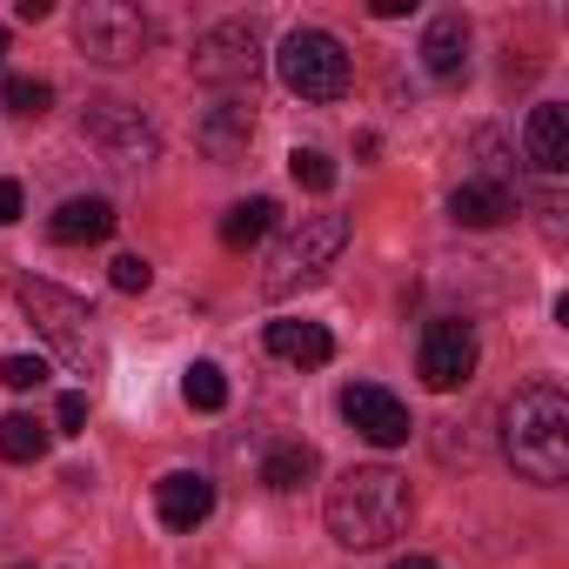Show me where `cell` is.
<instances>
[{"mask_svg":"<svg viewBox=\"0 0 569 569\" xmlns=\"http://www.w3.org/2000/svg\"><path fill=\"white\" fill-rule=\"evenodd\" d=\"M322 516H329V536H336L342 549H382V542H396V536L409 529L416 496H409V476H402V469L362 462V469H349V476L329 489Z\"/></svg>","mask_w":569,"mask_h":569,"instance_id":"obj_1","label":"cell"},{"mask_svg":"<svg viewBox=\"0 0 569 569\" xmlns=\"http://www.w3.org/2000/svg\"><path fill=\"white\" fill-rule=\"evenodd\" d=\"M502 456L529 482H562L569 476V396L556 382H522L502 402Z\"/></svg>","mask_w":569,"mask_h":569,"instance_id":"obj_2","label":"cell"},{"mask_svg":"<svg viewBox=\"0 0 569 569\" xmlns=\"http://www.w3.org/2000/svg\"><path fill=\"white\" fill-rule=\"evenodd\" d=\"M14 296L28 309V322L41 329V342L74 369V376H101L108 369V342L94 329V309L68 289H54V281H14Z\"/></svg>","mask_w":569,"mask_h":569,"instance_id":"obj_3","label":"cell"},{"mask_svg":"<svg viewBox=\"0 0 569 569\" xmlns=\"http://www.w3.org/2000/svg\"><path fill=\"white\" fill-rule=\"evenodd\" d=\"M342 248H349V221H342V214H302L289 234H281V248L268 254L261 289H268V296H296V289H309V281H322V274L336 268Z\"/></svg>","mask_w":569,"mask_h":569,"instance_id":"obj_4","label":"cell"},{"mask_svg":"<svg viewBox=\"0 0 569 569\" xmlns=\"http://www.w3.org/2000/svg\"><path fill=\"white\" fill-rule=\"evenodd\" d=\"M274 74H281V88L302 94V101H342L349 94V54L322 28H296L289 41H281Z\"/></svg>","mask_w":569,"mask_h":569,"instance_id":"obj_5","label":"cell"},{"mask_svg":"<svg viewBox=\"0 0 569 569\" xmlns=\"http://www.w3.org/2000/svg\"><path fill=\"white\" fill-rule=\"evenodd\" d=\"M74 41H81L88 61L128 68L148 48V21H141V8H128V0H88V8L74 14Z\"/></svg>","mask_w":569,"mask_h":569,"instance_id":"obj_6","label":"cell"},{"mask_svg":"<svg viewBox=\"0 0 569 569\" xmlns=\"http://www.w3.org/2000/svg\"><path fill=\"white\" fill-rule=\"evenodd\" d=\"M81 141H94L101 148V161L108 168H121V174H134V168H148L154 161V128L141 121V108H128V101H88V114H81Z\"/></svg>","mask_w":569,"mask_h":569,"instance_id":"obj_7","label":"cell"},{"mask_svg":"<svg viewBox=\"0 0 569 569\" xmlns=\"http://www.w3.org/2000/svg\"><path fill=\"white\" fill-rule=\"evenodd\" d=\"M188 68H194V81H208V88H241V81H254V68H261V28H254V21H214V28L194 41Z\"/></svg>","mask_w":569,"mask_h":569,"instance_id":"obj_8","label":"cell"},{"mask_svg":"<svg viewBox=\"0 0 569 569\" xmlns=\"http://www.w3.org/2000/svg\"><path fill=\"white\" fill-rule=\"evenodd\" d=\"M416 369H422V382L442 389V396L462 389V382L476 376V329L456 322V316L429 322V329H422V356H416Z\"/></svg>","mask_w":569,"mask_h":569,"instance_id":"obj_9","label":"cell"},{"mask_svg":"<svg viewBox=\"0 0 569 569\" xmlns=\"http://www.w3.org/2000/svg\"><path fill=\"white\" fill-rule=\"evenodd\" d=\"M342 416H349V429L356 436H369L376 449H396V442H409V402L402 396H389L382 382H349L342 389Z\"/></svg>","mask_w":569,"mask_h":569,"instance_id":"obj_10","label":"cell"},{"mask_svg":"<svg viewBox=\"0 0 569 569\" xmlns=\"http://www.w3.org/2000/svg\"><path fill=\"white\" fill-rule=\"evenodd\" d=\"M154 509H161L168 529H201L214 516V482L201 469H174V476L154 482Z\"/></svg>","mask_w":569,"mask_h":569,"instance_id":"obj_11","label":"cell"},{"mask_svg":"<svg viewBox=\"0 0 569 569\" xmlns=\"http://www.w3.org/2000/svg\"><path fill=\"white\" fill-rule=\"evenodd\" d=\"M248 134H254V108H248V101H221V108H208L201 128H194V141H201L208 161H241V154H248Z\"/></svg>","mask_w":569,"mask_h":569,"instance_id":"obj_12","label":"cell"},{"mask_svg":"<svg viewBox=\"0 0 569 569\" xmlns=\"http://www.w3.org/2000/svg\"><path fill=\"white\" fill-rule=\"evenodd\" d=\"M522 154L536 161V174H562L569 168V108L562 101H542L522 128Z\"/></svg>","mask_w":569,"mask_h":569,"instance_id":"obj_13","label":"cell"},{"mask_svg":"<svg viewBox=\"0 0 569 569\" xmlns=\"http://www.w3.org/2000/svg\"><path fill=\"white\" fill-rule=\"evenodd\" d=\"M114 208L101 201V194H74V201H61L54 208V221H48V234L54 241H68V248H81V241H108L114 234Z\"/></svg>","mask_w":569,"mask_h":569,"instance_id":"obj_14","label":"cell"},{"mask_svg":"<svg viewBox=\"0 0 569 569\" xmlns=\"http://www.w3.org/2000/svg\"><path fill=\"white\" fill-rule=\"evenodd\" d=\"M268 356L296 362V369H322L336 356V336L322 322H268Z\"/></svg>","mask_w":569,"mask_h":569,"instance_id":"obj_15","label":"cell"},{"mask_svg":"<svg viewBox=\"0 0 569 569\" xmlns=\"http://www.w3.org/2000/svg\"><path fill=\"white\" fill-rule=\"evenodd\" d=\"M449 214H456L462 228H502V221L516 214V188H496V181H462V188L449 194Z\"/></svg>","mask_w":569,"mask_h":569,"instance_id":"obj_16","label":"cell"},{"mask_svg":"<svg viewBox=\"0 0 569 569\" xmlns=\"http://www.w3.org/2000/svg\"><path fill=\"white\" fill-rule=\"evenodd\" d=\"M462 61H469V28H462V14H436L429 34H422V68H429L436 81H456Z\"/></svg>","mask_w":569,"mask_h":569,"instance_id":"obj_17","label":"cell"},{"mask_svg":"<svg viewBox=\"0 0 569 569\" xmlns=\"http://www.w3.org/2000/svg\"><path fill=\"white\" fill-rule=\"evenodd\" d=\"M48 456V422L14 409V416H0V462H41Z\"/></svg>","mask_w":569,"mask_h":569,"instance_id":"obj_18","label":"cell"},{"mask_svg":"<svg viewBox=\"0 0 569 569\" xmlns=\"http://www.w3.org/2000/svg\"><path fill=\"white\" fill-rule=\"evenodd\" d=\"M316 476V449L309 442H274L268 456H261V482L268 489H302Z\"/></svg>","mask_w":569,"mask_h":569,"instance_id":"obj_19","label":"cell"},{"mask_svg":"<svg viewBox=\"0 0 569 569\" xmlns=\"http://www.w3.org/2000/svg\"><path fill=\"white\" fill-rule=\"evenodd\" d=\"M274 214H281V208H274L268 194H254V201H234V208L221 214V241H228V248H254V241L274 228Z\"/></svg>","mask_w":569,"mask_h":569,"instance_id":"obj_20","label":"cell"},{"mask_svg":"<svg viewBox=\"0 0 569 569\" xmlns=\"http://www.w3.org/2000/svg\"><path fill=\"white\" fill-rule=\"evenodd\" d=\"M48 101H54V88H48V81H34V74H8V81H0V108L21 114V121H41V114H48Z\"/></svg>","mask_w":569,"mask_h":569,"instance_id":"obj_21","label":"cell"},{"mask_svg":"<svg viewBox=\"0 0 569 569\" xmlns=\"http://www.w3.org/2000/svg\"><path fill=\"white\" fill-rule=\"evenodd\" d=\"M181 396H188V409L214 416V409H228V376H221L214 362H194V369L181 376Z\"/></svg>","mask_w":569,"mask_h":569,"instance_id":"obj_22","label":"cell"},{"mask_svg":"<svg viewBox=\"0 0 569 569\" xmlns=\"http://www.w3.org/2000/svg\"><path fill=\"white\" fill-rule=\"evenodd\" d=\"M289 174H296L309 194H329V188H336V161H329L322 148H296V154H289Z\"/></svg>","mask_w":569,"mask_h":569,"instance_id":"obj_23","label":"cell"},{"mask_svg":"<svg viewBox=\"0 0 569 569\" xmlns=\"http://www.w3.org/2000/svg\"><path fill=\"white\" fill-rule=\"evenodd\" d=\"M0 382H8L14 396H28V389L48 382V362H41V356H8V362H0Z\"/></svg>","mask_w":569,"mask_h":569,"instance_id":"obj_24","label":"cell"},{"mask_svg":"<svg viewBox=\"0 0 569 569\" xmlns=\"http://www.w3.org/2000/svg\"><path fill=\"white\" fill-rule=\"evenodd\" d=\"M148 281H154V268L141 254H114V289L121 296H148Z\"/></svg>","mask_w":569,"mask_h":569,"instance_id":"obj_25","label":"cell"},{"mask_svg":"<svg viewBox=\"0 0 569 569\" xmlns=\"http://www.w3.org/2000/svg\"><path fill=\"white\" fill-rule=\"evenodd\" d=\"M54 422H61V436H81V429H88V396H81V389H68V396H61V409H54Z\"/></svg>","mask_w":569,"mask_h":569,"instance_id":"obj_26","label":"cell"},{"mask_svg":"<svg viewBox=\"0 0 569 569\" xmlns=\"http://www.w3.org/2000/svg\"><path fill=\"white\" fill-rule=\"evenodd\" d=\"M21 208H28V201H21V181H0V228H14Z\"/></svg>","mask_w":569,"mask_h":569,"instance_id":"obj_27","label":"cell"},{"mask_svg":"<svg viewBox=\"0 0 569 569\" xmlns=\"http://www.w3.org/2000/svg\"><path fill=\"white\" fill-rule=\"evenodd\" d=\"M396 569H442V562H429V556H402Z\"/></svg>","mask_w":569,"mask_h":569,"instance_id":"obj_28","label":"cell"},{"mask_svg":"<svg viewBox=\"0 0 569 569\" xmlns=\"http://www.w3.org/2000/svg\"><path fill=\"white\" fill-rule=\"evenodd\" d=\"M0 61H8V28H0Z\"/></svg>","mask_w":569,"mask_h":569,"instance_id":"obj_29","label":"cell"}]
</instances>
